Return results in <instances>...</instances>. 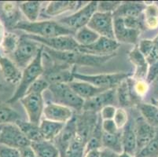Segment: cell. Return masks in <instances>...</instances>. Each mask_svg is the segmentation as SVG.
Segmentation results:
<instances>
[{"instance_id":"cell-48","label":"cell","mask_w":158,"mask_h":157,"mask_svg":"<svg viewBox=\"0 0 158 157\" xmlns=\"http://www.w3.org/2000/svg\"><path fill=\"white\" fill-rule=\"evenodd\" d=\"M117 154L107 149H102L100 150L99 157H116Z\"/></svg>"},{"instance_id":"cell-23","label":"cell","mask_w":158,"mask_h":157,"mask_svg":"<svg viewBox=\"0 0 158 157\" xmlns=\"http://www.w3.org/2000/svg\"><path fill=\"white\" fill-rule=\"evenodd\" d=\"M146 2L124 1L113 14V17H140L146 10Z\"/></svg>"},{"instance_id":"cell-29","label":"cell","mask_w":158,"mask_h":157,"mask_svg":"<svg viewBox=\"0 0 158 157\" xmlns=\"http://www.w3.org/2000/svg\"><path fill=\"white\" fill-rule=\"evenodd\" d=\"M15 124L20 128L24 136L31 142H36L44 140L42 134L40 131V125L32 123L29 121L26 122L22 119H19L15 123Z\"/></svg>"},{"instance_id":"cell-9","label":"cell","mask_w":158,"mask_h":157,"mask_svg":"<svg viewBox=\"0 0 158 157\" xmlns=\"http://www.w3.org/2000/svg\"><path fill=\"white\" fill-rule=\"evenodd\" d=\"M28 116V121L35 124L40 125L41 118L44 116L45 107L44 95L38 93H26L20 100Z\"/></svg>"},{"instance_id":"cell-49","label":"cell","mask_w":158,"mask_h":157,"mask_svg":"<svg viewBox=\"0 0 158 157\" xmlns=\"http://www.w3.org/2000/svg\"><path fill=\"white\" fill-rule=\"evenodd\" d=\"M99 154H100V150H94L87 152L85 157H99Z\"/></svg>"},{"instance_id":"cell-38","label":"cell","mask_w":158,"mask_h":157,"mask_svg":"<svg viewBox=\"0 0 158 157\" xmlns=\"http://www.w3.org/2000/svg\"><path fill=\"white\" fill-rule=\"evenodd\" d=\"M135 157H158V129L154 138L136 154Z\"/></svg>"},{"instance_id":"cell-55","label":"cell","mask_w":158,"mask_h":157,"mask_svg":"<svg viewBox=\"0 0 158 157\" xmlns=\"http://www.w3.org/2000/svg\"><path fill=\"white\" fill-rule=\"evenodd\" d=\"M153 83H154L155 86H156V87H158V76H157V77H156V80H155V81L153 82Z\"/></svg>"},{"instance_id":"cell-47","label":"cell","mask_w":158,"mask_h":157,"mask_svg":"<svg viewBox=\"0 0 158 157\" xmlns=\"http://www.w3.org/2000/svg\"><path fill=\"white\" fill-rule=\"evenodd\" d=\"M19 150L21 157H37L35 152L33 151L32 148L31 147V145L30 146L24 147V148L19 149Z\"/></svg>"},{"instance_id":"cell-1","label":"cell","mask_w":158,"mask_h":157,"mask_svg":"<svg viewBox=\"0 0 158 157\" xmlns=\"http://www.w3.org/2000/svg\"><path fill=\"white\" fill-rule=\"evenodd\" d=\"M44 50L51 58L57 62L69 64L71 66L81 65L99 67L109 60H112L116 54L108 56H95L84 54L78 50L75 51H56L44 47Z\"/></svg>"},{"instance_id":"cell-8","label":"cell","mask_w":158,"mask_h":157,"mask_svg":"<svg viewBox=\"0 0 158 157\" xmlns=\"http://www.w3.org/2000/svg\"><path fill=\"white\" fill-rule=\"evenodd\" d=\"M0 145L21 149L24 147L30 146L31 142L15 123H8L1 126Z\"/></svg>"},{"instance_id":"cell-31","label":"cell","mask_w":158,"mask_h":157,"mask_svg":"<svg viewBox=\"0 0 158 157\" xmlns=\"http://www.w3.org/2000/svg\"><path fill=\"white\" fill-rule=\"evenodd\" d=\"M42 2L40 1H25L19 2V6L22 14L29 22L37 21L41 10Z\"/></svg>"},{"instance_id":"cell-27","label":"cell","mask_w":158,"mask_h":157,"mask_svg":"<svg viewBox=\"0 0 158 157\" xmlns=\"http://www.w3.org/2000/svg\"><path fill=\"white\" fill-rule=\"evenodd\" d=\"M64 123H57L48 119H43L40 123V131L42 134L44 140L53 142L61 133L64 126Z\"/></svg>"},{"instance_id":"cell-15","label":"cell","mask_w":158,"mask_h":157,"mask_svg":"<svg viewBox=\"0 0 158 157\" xmlns=\"http://www.w3.org/2000/svg\"><path fill=\"white\" fill-rule=\"evenodd\" d=\"M77 134V123H76V117L74 115L73 119L65 123L61 133L53 141V143L55 145L57 149L59 151L60 156L64 157L66 152Z\"/></svg>"},{"instance_id":"cell-43","label":"cell","mask_w":158,"mask_h":157,"mask_svg":"<svg viewBox=\"0 0 158 157\" xmlns=\"http://www.w3.org/2000/svg\"><path fill=\"white\" fill-rule=\"evenodd\" d=\"M155 47V43L153 39H143L138 44L139 50L145 57H147L151 54Z\"/></svg>"},{"instance_id":"cell-18","label":"cell","mask_w":158,"mask_h":157,"mask_svg":"<svg viewBox=\"0 0 158 157\" xmlns=\"http://www.w3.org/2000/svg\"><path fill=\"white\" fill-rule=\"evenodd\" d=\"M115 39L119 43L136 46L142 31L126 27L121 17H113Z\"/></svg>"},{"instance_id":"cell-4","label":"cell","mask_w":158,"mask_h":157,"mask_svg":"<svg viewBox=\"0 0 158 157\" xmlns=\"http://www.w3.org/2000/svg\"><path fill=\"white\" fill-rule=\"evenodd\" d=\"M49 90L52 102L65 106L73 111L81 112L85 101L79 97L69 86V83H57L50 85Z\"/></svg>"},{"instance_id":"cell-12","label":"cell","mask_w":158,"mask_h":157,"mask_svg":"<svg viewBox=\"0 0 158 157\" xmlns=\"http://www.w3.org/2000/svg\"><path fill=\"white\" fill-rule=\"evenodd\" d=\"M75 117L77 135L84 138L87 142L98 123L100 119L99 113L82 111L81 113L75 114Z\"/></svg>"},{"instance_id":"cell-16","label":"cell","mask_w":158,"mask_h":157,"mask_svg":"<svg viewBox=\"0 0 158 157\" xmlns=\"http://www.w3.org/2000/svg\"><path fill=\"white\" fill-rule=\"evenodd\" d=\"M116 99L117 100L116 88L105 90L92 98L86 100L84 101L83 111L99 113L100 111L106 106L113 105Z\"/></svg>"},{"instance_id":"cell-33","label":"cell","mask_w":158,"mask_h":157,"mask_svg":"<svg viewBox=\"0 0 158 157\" xmlns=\"http://www.w3.org/2000/svg\"><path fill=\"white\" fill-rule=\"evenodd\" d=\"M100 35L97 34L95 31L89 28L87 26L77 30L74 35V39L80 47H87L95 43Z\"/></svg>"},{"instance_id":"cell-26","label":"cell","mask_w":158,"mask_h":157,"mask_svg":"<svg viewBox=\"0 0 158 157\" xmlns=\"http://www.w3.org/2000/svg\"><path fill=\"white\" fill-rule=\"evenodd\" d=\"M116 91L117 101L121 108L125 109L127 107H131L134 105L139 104L131 93L128 78L118 85V86L116 88Z\"/></svg>"},{"instance_id":"cell-6","label":"cell","mask_w":158,"mask_h":157,"mask_svg":"<svg viewBox=\"0 0 158 157\" xmlns=\"http://www.w3.org/2000/svg\"><path fill=\"white\" fill-rule=\"evenodd\" d=\"M42 45L31 39L26 34L20 36L18 46L10 57L21 70H24L38 54Z\"/></svg>"},{"instance_id":"cell-25","label":"cell","mask_w":158,"mask_h":157,"mask_svg":"<svg viewBox=\"0 0 158 157\" xmlns=\"http://www.w3.org/2000/svg\"><path fill=\"white\" fill-rule=\"evenodd\" d=\"M69 85L72 90L84 101L92 98L98 93L106 90L101 88H98L87 82L79 81V80H73L70 82Z\"/></svg>"},{"instance_id":"cell-35","label":"cell","mask_w":158,"mask_h":157,"mask_svg":"<svg viewBox=\"0 0 158 157\" xmlns=\"http://www.w3.org/2000/svg\"><path fill=\"white\" fill-rule=\"evenodd\" d=\"M146 7L143 13V21L145 28L154 30L158 28V6L155 2L148 4L146 2Z\"/></svg>"},{"instance_id":"cell-41","label":"cell","mask_w":158,"mask_h":157,"mask_svg":"<svg viewBox=\"0 0 158 157\" xmlns=\"http://www.w3.org/2000/svg\"><path fill=\"white\" fill-rule=\"evenodd\" d=\"M121 1H99L98 2V12L113 13L118 9Z\"/></svg>"},{"instance_id":"cell-51","label":"cell","mask_w":158,"mask_h":157,"mask_svg":"<svg viewBox=\"0 0 158 157\" xmlns=\"http://www.w3.org/2000/svg\"><path fill=\"white\" fill-rule=\"evenodd\" d=\"M116 157H133V156H131V155L125 153V152H122V153H120V154H117V156Z\"/></svg>"},{"instance_id":"cell-44","label":"cell","mask_w":158,"mask_h":157,"mask_svg":"<svg viewBox=\"0 0 158 157\" xmlns=\"http://www.w3.org/2000/svg\"><path fill=\"white\" fill-rule=\"evenodd\" d=\"M102 129L104 133L111 134H118L119 132H120V130L117 128L113 119L102 121Z\"/></svg>"},{"instance_id":"cell-32","label":"cell","mask_w":158,"mask_h":157,"mask_svg":"<svg viewBox=\"0 0 158 157\" xmlns=\"http://www.w3.org/2000/svg\"><path fill=\"white\" fill-rule=\"evenodd\" d=\"M102 149H107L116 154L122 153L123 147L121 142V131L115 134L103 132L102 136Z\"/></svg>"},{"instance_id":"cell-20","label":"cell","mask_w":158,"mask_h":157,"mask_svg":"<svg viewBox=\"0 0 158 157\" xmlns=\"http://www.w3.org/2000/svg\"><path fill=\"white\" fill-rule=\"evenodd\" d=\"M136 139H137V153L143 149L156 135L157 129L146 123L143 117L135 122Z\"/></svg>"},{"instance_id":"cell-40","label":"cell","mask_w":158,"mask_h":157,"mask_svg":"<svg viewBox=\"0 0 158 157\" xmlns=\"http://www.w3.org/2000/svg\"><path fill=\"white\" fill-rule=\"evenodd\" d=\"M128 114H127V111L123 108H117L115 113L114 118H113V121L116 123V126L119 130H122L124 126L127 125L129 121Z\"/></svg>"},{"instance_id":"cell-11","label":"cell","mask_w":158,"mask_h":157,"mask_svg":"<svg viewBox=\"0 0 158 157\" xmlns=\"http://www.w3.org/2000/svg\"><path fill=\"white\" fill-rule=\"evenodd\" d=\"M113 15L112 13L96 12L87 24V27L102 37L115 39ZM116 40V39H115Z\"/></svg>"},{"instance_id":"cell-50","label":"cell","mask_w":158,"mask_h":157,"mask_svg":"<svg viewBox=\"0 0 158 157\" xmlns=\"http://www.w3.org/2000/svg\"><path fill=\"white\" fill-rule=\"evenodd\" d=\"M5 31H4V26L2 24V23L0 21V45H1V43H2V40L3 39L4 35H5Z\"/></svg>"},{"instance_id":"cell-22","label":"cell","mask_w":158,"mask_h":157,"mask_svg":"<svg viewBox=\"0 0 158 157\" xmlns=\"http://www.w3.org/2000/svg\"><path fill=\"white\" fill-rule=\"evenodd\" d=\"M121 142L123 152L135 157L137 154V139H136L135 122L129 119L128 123L121 130Z\"/></svg>"},{"instance_id":"cell-30","label":"cell","mask_w":158,"mask_h":157,"mask_svg":"<svg viewBox=\"0 0 158 157\" xmlns=\"http://www.w3.org/2000/svg\"><path fill=\"white\" fill-rule=\"evenodd\" d=\"M137 108L146 123L158 129V108L150 103H139Z\"/></svg>"},{"instance_id":"cell-37","label":"cell","mask_w":158,"mask_h":157,"mask_svg":"<svg viewBox=\"0 0 158 157\" xmlns=\"http://www.w3.org/2000/svg\"><path fill=\"white\" fill-rule=\"evenodd\" d=\"M87 141L77 134L70 145L64 157H85Z\"/></svg>"},{"instance_id":"cell-3","label":"cell","mask_w":158,"mask_h":157,"mask_svg":"<svg viewBox=\"0 0 158 157\" xmlns=\"http://www.w3.org/2000/svg\"><path fill=\"white\" fill-rule=\"evenodd\" d=\"M43 51L44 46L39 51L35 58L22 70V76L19 84L17 86V89L10 98L7 101V104H14L21 100L26 94L28 88L35 80L44 75V68L43 64Z\"/></svg>"},{"instance_id":"cell-36","label":"cell","mask_w":158,"mask_h":157,"mask_svg":"<svg viewBox=\"0 0 158 157\" xmlns=\"http://www.w3.org/2000/svg\"><path fill=\"white\" fill-rule=\"evenodd\" d=\"M19 119H21V116L17 111L7 103L0 102V125L15 123Z\"/></svg>"},{"instance_id":"cell-7","label":"cell","mask_w":158,"mask_h":157,"mask_svg":"<svg viewBox=\"0 0 158 157\" xmlns=\"http://www.w3.org/2000/svg\"><path fill=\"white\" fill-rule=\"evenodd\" d=\"M97 8L98 1H90L77 12L61 18L58 22L76 32L77 30L87 26L90 18L97 12Z\"/></svg>"},{"instance_id":"cell-56","label":"cell","mask_w":158,"mask_h":157,"mask_svg":"<svg viewBox=\"0 0 158 157\" xmlns=\"http://www.w3.org/2000/svg\"><path fill=\"white\" fill-rule=\"evenodd\" d=\"M155 2V3H156V5L158 6V2Z\"/></svg>"},{"instance_id":"cell-28","label":"cell","mask_w":158,"mask_h":157,"mask_svg":"<svg viewBox=\"0 0 158 157\" xmlns=\"http://www.w3.org/2000/svg\"><path fill=\"white\" fill-rule=\"evenodd\" d=\"M31 147L37 157H61L59 151L53 142L42 140L31 142Z\"/></svg>"},{"instance_id":"cell-21","label":"cell","mask_w":158,"mask_h":157,"mask_svg":"<svg viewBox=\"0 0 158 157\" xmlns=\"http://www.w3.org/2000/svg\"><path fill=\"white\" fill-rule=\"evenodd\" d=\"M128 58L133 66H135V72L132 74V78L135 80H146L149 69V64L146 57L139 50L138 45L135 46L128 53Z\"/></svg>"},{"instance_id":"cell-54","label":"cell","mask_w":158,"mask_h":157,"mask_svg":"<svg viewBox=\"0 0 158 157\" xmlns=\"http://www.w3.org/2000/svg\"><path fill=\"white\" fill-rule=\"evenodd\" d=\"M152 101H153L152 104H153L154 105H156L158 108V100H156V99H152Z\"/></svg>"},{"instance_id":"cell-5","label":"cell","mask_w":158,"mask_h":157,"mask_svg":"<svg viewBox=\"0 0 158 157\" xmlns=\"http://www.w3.org/2000/svg\"><path fill=\"white\" fill-rule=\"evenodd\" d=\"M132 76V74L127 72L106 73V74L86 75L75 72L73 73L74 80L84 81L92 84L98 88L103 90H110L116 88L118 85L123 80Z\"/></svg>"},{"instance_id":"cell-14","label":"cell","mask_w":158,"mask_h":157,"mask_svg":"<svg viewBox=\"0 0 158 157\" xmlns=\"http://www.w3.org/2000/svg\"><path fill=\"white\" fill-rule=\"evenodd\" d=\"M22 13L19 6V2H0V21L8 30L15 28L17 24L21 21Z\"/></svg>"},{"instance_id":"cell-19","label":"cell","mask_w":158,"mask_h":157,"mask_svg":"<svg viewBox=\"0 0 158 157\" xmlns=\"http://www.w3.org/2000/svg\"><path fill=\"white\" fill-rule=\"evenodd\" d=\"M0 71L3 80L11 85L19 84L22 70L10 57L0 54Z\"/></svg>"},{"instance_id":"cell-34","label":"cell","mask_w":158,"mask_h":157,"mask_svg":"<svg viewBox=\"0 0 158 157\" xmlns=\"http://www.w3.org/2000/svg\"><path fill=\"white\" fill-rule=\"evenodd\" d=\"M19 39L20 36L10 31L6 32L0 45V52L2 53L6 57H10L18 47Z\"/></svg>"},{"instance_id":"cell-45","label":"cell","mask_w":158,"mask_h":157,"mask_svg":"<svg viewBox=\"0 0 158 157\" xmlns=\"http://www.w3.org/2000/svg\"><path fill=\"white\" fill-rule=\"evenodd\" d=\"M0 157H21V154L19 149L0 145Z\"/></svg>"},{"instance_id":"cell-39","label":"cell","mask_w":158,"mask_h":157,"mask_svg":"<svg viewBox=\"0 0 158 157\" xmlns=\"http://www.w3.org/2000/svg\"><path fill=\"white\" fill-rule=\"evenodd\" d=\"M50 87V83L43 76L39 78L31 85L26 93H38L44 94V91L47 90Z\"/></svg>"},{"instance_id":"cell-52","label":"cell","mask_w":158,"mask_h":157,"mask_svg":"<svg viewBox=\"0 0 158 157\" xmlns=\"http://www.w3.org/2000/svg\"><path fill=\"white\" fill-rule=\"evenodd\" d=\"M5 89V84H4V82L3 80L0 78V91L2 90H4Z\"/></svg>"},{"instance_id":"cell-13","label":"cell","mask_w":158,"mask_h":157,"mask_svg":"<svg viewBox=\"0 0 158 157\" xmlns=\"http://www.w3.org/2000/svg\"><path fill=\"white\" fill-rule=\"evenodd\" d=\"M119 47L120 43L116 40L100 36V38L91 45L87 47L79 46L78 51L90 55L108 56L116 54Z\"/></svg>"},{"instance_id":"cell-10","label":"cell","mask_w":158,"mask_h":157,"mask_svg":"<svg viewBox=\"0 0 158 157\" xmlns=\"http://www.w3.org/2000/svg\"><path fill=\"white\" fill-rule=\"evenodd\" d=\"M26 35L41 45L56 51H75L78 50L79 48V44L73 35H61L51 38H42L30 34H26Z\"/></svg>"},{"instance_id":"cell-17","label":"cell","mask_w":158,"mask_h":157,"mask_svg":"<svg viewBox=\"0 0 158 157\" xmlns=\"http://www.w3.org/2000/svg\"><path fill=\"white\" fill-rule=\"evenodd\" d=\"M74 115L73 109L52 101L46 103L44 107V116L45 119L54 122L65 124L73 119Z\"/></svg>"},{"instance_id":"cell-53","label":"cell","mask_w":158,"mask_h":157,"mask_svg":"<svg viewBox=\"0 0 158 157\" xmlns=\"http://www.w3.org/2000/svg\"><path fill=\"white\" fill-rule=\"evenodd\" d=\"M153 42H154V43H155V45L156 46V47H158V35H156V37H155L154 39H153Z\"/></svg>"},{"instance_id":"cell-42","label":"cell","mask_w":158,"mask_h":157,"mask_svg":"<svg viewBox=\"0 0 158 157\" xmlns=\"http://www.w3.org/2000/svg\"><path fill=\"white\" fill-rule=\"evenodd\" d=\"M123 21L126 27L131 29L139 30L142 31L144 30V21H143V15L140 17H125L123 18Z\"/></svg>"},{"instance_id":"cell-24","label":"cell","mask_w":158,"mask_h":157,"mask_svg":"<svg viewBox=\"0 0 158 157\" xmlns=\"http://www.w3.org/2000/svg\"><path fill=\"white\" fill-rule=\"evenodd\" d=\"M87 2L80 1H51L45 8V13L50 17H56L64 13L79 10Z\"/></svg>"},{"instance_id":"cell-2","label":"cell","mask_w":158,"mask_h":157,"mask_svg":"<svg viewBox=\"0 0 158 157\" xmlns=\"http://www.w3.org/2000/svg\"><path fill=\"white\" fill-rule=\"evenodd\" d=\"M14 29L24 31L27 34L37 35L42 38L61 36V35H73L75 31L64 26L58 21H40L29 22L28 21H21L18 23Z\"/></svg>"},{"instance_id":"cell-46","label":"cell","mask_w":158,"mask_h":157,"mask_svg":"<svg viewBox=\"0 0 158 157\" xmlns=\"http://www.w3.org/2000/svg\"><path fill=\"white\" fill-rule=\"evenodd\" d=\"M117 108L114 105H107L103 108L100 112L99 116L102 120H107V119H113L116 113V111Z\"/></svg>"}]
</instances>
